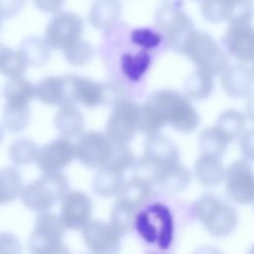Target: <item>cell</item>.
<instances>
[{
	"mask_svg": "<svg viewBox=\"0 0 254 254\" xmlns=\"http://www.w3.org/2000/svg\"><path fill=\"white\" fill-rule=\"evenodd\" d=\"M200 11L210 23L250 24L254 16L252 0H203Z\"/></svg>",
	"mask_w": 254,
	"mask_h": 254,
	"instance_id": "cell-8",
	"label": "cell"
},
{
	"mask_svg": "<svg viewBox=\"0 0 254 254\" xmlns=\"http://www.w3.org/2000/svg\"><path fill=\"white\" fill-rule=\"evenodd\" d=\"M239 149L243 158L254 161V128L246 129L239 137Z\"/></svg>",
	"mask_w": 254,
	"mask_h": 254,
	"instance_id": "cell-41",
	"label": "cell"
},
{
	"mask_svg": "<svg viewBox=\"0 0 254 254\" xmlns=\"http://www.w3.org/2000/svg\"><path fill=\"white\" fill-rule=\"evenodd\" d=\"M252 70H253V72H254V61H253V69H252Z\"/></svg>",
	"mask_w": 254,
	"mask_h": 254,
	"instance_id": "cell-49",
	"label": "cell"
},
{
	"mask_svg": "<svg viewBox=\"0 0 254 254\" xmlns=\"http://www.w3.org/2000/svg\"><path fill=\"white\" fill-rule=\"evenodd\" d=\"M22 252L20 241L11 233H0V254H19Z\"/></svg>",
	"mask_w": 254,
	"mask_h": 254,
	"instance_id": "cell-42",
	"label": "cell"
},
{
	"mask_svg": "<svg viewBox=\"0 0 254 254\" xmlns=\"http://www.w3.org/2000/svg\"><path fill=\"white\" fill-rule=\"evenodd\" d=\"M121 13L119 0H96L89 10L88 20L94 28L108 30L117 24Z\"/></svg>",
	"mask_w": 254,
	"mask_h": 254,
	"instance_id": "cell-21",
	"label": "cell"
},
{
	"mask_svg": "<svg viewBox=\"0 0 254 254\" xmlns=\"http://www.w3.org/2000/svg\"><path fill=\"white\" fill-rule=\"evenodd\" d=\"M191 181L190 171L181 163L168 168L160 177L157 186L168 192H181L185 190Z\"/></svg>",
	"mask_w": 254,
	"mask_h": 254,
	"instance_id": "cell-27",
	"label": "cell"
},
{
	"mask_svg": "<svg viewBox=\"0 0 254 254\" xmlns=\"http://www.w3.org/2000/svg\"><path fill=\"white\" fill-rule=\"evenodd\" d=\"M55 125L63 137H77L82 133L84 118L82 113L74 104L60 106L55 116Z\"/></svg>",
	"mask_w": 254,
	"mask_h": 254,
	"instance_id": "cell-23",
	"label": "cell"
},
{
	"mask_svg": "<svg viewBox=\"0 0 254 254\" xmlns=\"http://www.w3.org/2000/svg\"><path fill=\"white\" fill-rule=\"evenodd\" d=\"M147 101L157 110L166 124H170L180 132H192L199 124V116L190 98L178 90H157Z\"/></svg>",
	"mask_w": 254,
	"mask_h": 254,
	"instance_id": "cell-1",
	"label": "cell"
},
{
	"mask_svg": "<svg viewBox=\"0 0 254 254\" xmlns=\"http://www.w3.org/2000/svg\"><path fill=\"white\" fill-rule=\"evenodd\" d=\"M40 148L31 139L15 140L9 147V158L17 166H25L37 160Z\"/></svg>",
	"mask_w": 254,
	"mask_h": 254,
	"instance_id": "cell-33",
	"label": "cell"
},
{
	"mask_svg": "<svg viewBox=\"0 0 254 254\" xmlns=\"http://www.w3.org/2000/svg\"><path fill=\"white\" fill-rule=\"evenodd\" d=\"M126 184L122 173L99 169L92 180V189L96 194L102 197L119 195Z\"/></svg>",
	"mask_w": 254,
	"mask_h": 254,
	"instance_id": "cell-24",
	"label": "cell"
},
{
	"mask_svg": "<svg viewBox=\"0 0 254 254\" xmlns=\"http://www.w3.org/2000/svg\"><path fill=\"white\" fill-rule=\"evenodd\" d=\"M165 125L166 123L152 104L146 101L140 106L138 130L147 135H152L159 133Z\"/></svg>",
	"mask_w": 254,
	"mask_h": 254,
	"instance_id": "cell-38",
	"label": "cell"
},
{
	"mask_svg": "<svg viewBox=\"0 0 254 254\" xmlns=\"http://www.w3.org/2000/svg\"><path fill=\"white\" fill-rule=\"evenodd\" d=\"M182 54L196 67L212 76L221 74L229 65V59L207 33L194 30L184 44Z\"/></svg>",
	"mask_w": 254,
	"mask_h": 254,
	"instance_id": "cell-3",
	"label": "cell"
},
{
	"mask_svg": "<svg viewBox=\"0 0 254 254\" xmlns=\"http://www.w3.org/2000/svg\"><path fill=\"white\" fill-rule=\"evenodd\" d=\"M212 77V75L199 69L190 72L184 83L185 94L192 100L207 98L212 93L214 87Z\"/></svg>",
	"mask_w": 254,
	"mask_h": 254,
	"instance_id": "cell-26",
	"label": "cell"
},
{
	"mask_svg": "<svg viewBox=\"0 0 254 254\" xmlns=\"http://www.w3.org/2000/svg\"><path fill=\"white\" fill-rule=\"evenodd\" d=\"M19 50L25 56L29 65L41 66L50 60V47L45 38L29 36L22 40Z\"/></svg>",
	"mask_w": 254,
	"mask_h": 254,
	"instance_id": "cell-29",
	"label": "cell"
},
{
	"mask_svg": "<svg viewBox=\"0 0 254 254\" xmlns=\"http://www.w3.org/2000/svg\"><path fill=\"white\" fill-rule=\"evenodd\" d=\"M68 192V180L60 173H44L43 176L23 188L21 197L30 209L48 211Z\"/></svg>",
	"mask_w": 254,
	"mask_h": 254,
	"instance_id": "cell-5",
	"label": "cell"
},
{
	"mask_svg": "<svg viewBox=\"0 0 254 254\" xmlns=\"http://www.w3.org/2000/svg\"><path fill=\"white\" fill-rule=\"evenodd\" d=\"M9 50H10V49H9L7 46H5V45H3V44L0 43V64H1L3 58L5 57V55L7 54V52H8Z\"/></svg>",
	"mask_w": 254,
	"mask_h": 254,
	"instance_id": "cell-46",
	"label": "cell"
},
{
	"mask_svg": "<svg viewBox=\"0 0 254 254\" xmlns=\"http://www.w3.org/2000/svg\"><path fill=\"white\" fill-rule=\"evenodd\" d=\"M143 156L161 169V175L169 167L180 163L179 149L169 138L160 133L148 135Z\"/></svg>",
	"mask_w": 254,
	"mask_h": 254,
	"instance_id": "cell-17",
	"label": "cell"
},
{
	"mask_svg": "<svg viewBox=\"0 0 254 254\" xmlns=\"http://www.w3.org/2000/svg\"><path fill=\"white\" fill-rule=\"evenodd\" d=\"M66 77L70 98L74 104L80 103L86 107H95L104 104V83H99L88 77L75 74H68Z\"/></svg>",
	"mask_w": 254,
	"mask_h": 254,
	"instance_id": "cell-18",
	"label": "cell"
},
{
	"mask_svg": "<svg viewBox=\"0 0 254 254\" xmlns=\"http://www.w3.org/2000/svg\"><path fill=\"white\" fill-rule=\"evenodd\" d=\"M113 148V142L98 131L81 133L75 143V156L86 167L101 169L107 163Z\"/></svg>",
	"mask_w": 254,
	"mask_h": 254,
	"instance_id": "cell-11",
	"label": "cell"
},
{
	"mask_svg": "<svg viewBox=\"0 0 254 254\" xmlns=\"http://www.w3.org/2000/svg\"><path fill=\"white\" fill-rule=\"evenodd\" d=\"M232 141L216 125L204 128L198 136L200 153L221 157Z\"/></svg>",
	"mask_w": 254,
	"mask_h": 254,
	"instance_id": "cell-25",
	"label": "cell"
},
{
	"mask_svg": "<svg viewBox=\"0 0 254 254\" xmlns=\"http://www.w3.org/2000/svg\"><path fill=\"white\" fill-rule=\"evenodd\" d=\"M150 63V57L146 50L142 49L135 55H125L122 67L124 72L133 79H137L145 71Z\"/></svg>",
	"mask_w": 254,
	"mask_h": 254,
	"instance_id": "cell-39",
	"label": "cell"
},
{
	"mask_svg": "<svg viewBox=\"0 0 254 254\" xmlns=\"http://www.w3.org/2000/svg\"><path fill=\"white\" fill-rule=\"evenodd\" d=\"M35 6L42 12L57 14L64 3V0H33Z\"/></svg>",
	"mask_w": 254,
	"mask_h": 254,
	"instance_id": "cell-44",
	"label": "cell"
},
{
	"mask_svg": "<svg viewBox=\"0 0 254 254\" xmlns=\"http://www.w3.org/2000/svg\"><path fill=\"white\" fill-rule=\"evenodd\" d=\"M81 236L85 246L93 253L113 254L121 248V235L110 223L93 220L82 228Z\"/></svg>",
	"mask_w": 254,
	"mask_h": 254,
	"instance_id": "cell-12",
	"label": "cell"
},
{
	"mask_svg": "<svg viewBox=\"0 0 254 254\" xmlns=\"http://www.w3.org/2000/svg\"><path fill=\"white\" fill-rule=\"evenodd\" d=\"M225 192L239 204L254 202V170L245 158L234 161L225 171Z\"/></svg>",
	"mask_w": 254,
	"mask_h": 254,
	"instance_id": "cell-10",
	"label": "cell"
},
{
	"mask_svg": "<svg viewBox=\"0 0 254 254\" xmlns=\"http://www.w3.org/2000/svg\"><path fill=\"white\" fill-rule=\"evenodd\" d=\"M36 96V85L23 76L10 78L3 89V97L6 104L14 107L29 106Z\"/></svg>",
	"mask_w": 254,
	"mask_h": 254,
	"instance_id": "cell-22",
	"label": "cell"
},
{
	"mask_svg": "<svg viewBox=\"0 0 254 254\" xmlns=\"http://www.w3.org/2000/svg\"><path fill=\"white\" fill-rule=\"evenodd\" d=\"M192 215L214 237H224L234 231L238 213L229 203L212 193L203 194L192 204Z\"/></svg>",
	"mask_w": 254,
	"mask_h": 254,
	"instance_id": "cell-2",
	"label": "cell"
},
{
	"mask_svg": "<svg viewBox=\"0 0 254 254\" xmlns=\"http://www.w3.org/2000/svg\"><path fill=\"white\" fill-rule=\"evenodd\" d=\"M180 0L161 5L155 13V28L169 48L182 54L185 42L195 30Z\"/></svg>",
	"mask_w": 254,
	"mask_h": 254,
	"instance_id": "cell-4",
	"label": "cell"
},
{
	"mask_svg": "<svg viewBox=\"0 0 254 254\" xmlns=\"http://www.w3.org/2000/svg\"><path fill=\"white\" fill-rule=\"evenodd\" d=\"M220 75V86L226 95L241 99L253 93L254 72L245 64H229Z\"/></svg>",
	"mask_w": 254,
	"mask_h": 254,
	"instance_id": "cell-16",
	"label": "cell"
},
{
	"mask_svg": "<svg viewBox=\"0 0 254 254\" xmlns=\"http://www.w3.org/2000/svg\"><path fill=\"white\" fill-rule=\"evenodd\" d=\"M30 116L29 106L14 107L5 104L2 114L3 125L11 133H20L29 125Z\"/></svg>",
	"mask_w": 254,
	"mask_h": 254,
	"instance_id": "cell-34",
	"label": "cell"
},
{
	"mask_svg": "<svg viewBox=\"0 0 254 254\" xmlns=\"http://www.w3.org/2000/svg\"><path fill=\"white\" fill-rule=\"evenodd\" d=\"M92 201L81 191H68L62 199L61 218L68 229L82 228L90 221Z\"/></svg>",
	"mask_w": 254,
	"mask_h": 254,
	"instance_id": "cell-15",
	"label": "cell"
},
{
	"mask_svg": "<svg viewBox=\"0 0 254 254\" xmlns=\"http://www.w3.org/2000/svg\"><path fill=\"white\" fill-rule=\"evenodd\" d=\"M66 62L75 66L87 64L93 58L94 51L92 46L85 40L79 39L64 51Z\"/></svg>",
	"mask_w": 254,
	"mask_h": 254,
	"instance_id": "cell-37",
	"label": "cell"
},
{
	"mask_svg": "<svg viewBox=\"0 0 254 254\" xmlns=\"http://www.w3.org/2000/svg\"><path fill=\"white\" fill-rule=\"evenodd\" d=\"M83 29L84 23L79 15L60 11L49 22L45 32V40L50 49L64 51L81 39Z\"/></svg>",
	"mask_w": 254,
	"mask_h": 254,
	"instance_id": "cell-9",
	"label": "cell"
},
{
	"mask_svg": "<svg viewBox=\"0 0 254 254\" xmlns=\"http://www.w3.org/2000/svg\"><path fill=\"white\" fill-rule=\"evenodd\" d=\"M134 162V154L127 144L113 143L111 155L105 166L101 169L123 174L124 171L133 166Z\"/></svg>",
	"mask_w": 254,
	"mask_h": 254,
	"instance_id": "cell-35",
	"label": "cell"
},
{
	"mask_svg": "<svg viewBox=\"0 0 254 254\" xmlns=\"http://www.w3.org/2000/svg\"><path fill=\"white\" fill-rule=\"evenodd\" d=\"M194 1H200V2H201V1H203V0H194Z\"/></svg>",
	"mask_w": 254,
	"mask_h": 254,
	"instance_id": "cell-50",
	"label": "cell"
},
{
	"mask_svg": "<svg viewBox=\"0 0 254 254\" xmlns=\"http://www.w3.org/2000/svg\"><path fill=\"white\" fill-rule=\"evenodd\" d=\"M1 27H2V19H0V30H1Z\"/></svg>",
	"mask_w": 254,
	"mask_h": 254,
	"instance_id": "cell-48",
	"label": "cell"
},
{
	"mask_svg": "<svg viewBox=\"0 0 254 254\" xmlns=\"http://www.w3.org/2000/svg\"><path fill=\"white\" fill-rule=\"evenodd\" d=\"M246 116L254 123V93L247 97V101L245 104Z\"/></svg>",
	"mask_w": 254,
	"mask_h": 254,
	"instance_id": "cell-45",
	"label": "cell"
},
{
	"mask_svg": "<svg viewBox=\"0 0 254 254\" xmlns=\"http://www.w3.org/2000/svg\"><path fill=\"white\" fill-rule=\"evenodd\" d=\"M26 0H0V19L16 16L25 6Z\"/></svg>",
	"mask_w": 254,
	"mask_h": 254,
	"instance_id": "cell-43",
	"label": "cell"
},
{
	"mask_svg": "<svg viewBox=\"0 0 254 254\" xmlns=\"http://www.w3.org/2000/svg\"><path fill=\"white\" fill-rule=\"evenodd\" d=\"M140 105L130 98H122L114 104L107 120L105 134L111 142L127 144L138 131Z\"/></svg>",
	"mask_w": 254,
	"mask_h": 254,
	"instance_id": "cell-7",
	"label": "cell"
},
{
	"mask_svg": "<svg viewBox=\"0 0 254 254\" xmlns=\"http://www.w3.org/2000/svg\"><path fill=\"white\" fill-rule=\"evenodd\" d=\"M23 188L22 177L15 168L0 169V205L16 199L21 195Z\"/></svg>",
	"mask_w": 254,
	"mask_h": 254,
	"instance_id": "cell-30",
	"label": "cell"
},
{
	"mask_svg": "<svg viewBox=\"0 0 254 254\" xmlns=\"http://www.w3.org/2000/svg\"><path fill=\"white\" fill-rule=\"evenodd\" d=\"M75 157V145L69 138L64 137L41 148L36 161L43 173H55L68 166Z\"/></svg>",
	"mask_w": 254,
	"mask_h": 254,
	"instance_id": "cell-14",
	"label": "cell"
},
{
	"mask_svg": "<svg viewBox=\"0 0 254 254\" xmlns=\"http://www.w3.org/2000/svg\"><path fill=\"white\" fill-rule=\"evenodd\" d=\"M65 228L61 216L49 211L40 212L29 238L30 250L35 254L68 252L63 243Z\"/></svg>",
	"mask_w": 254,
	"mask_h": 254,
	"instance_id": "cell-6",
	"label": "cell"
},
{
	"mask_svg": "<svg viewBox=\"0 0 254 254\" xmlns=\"http://www.w3.org/2000/svg\"><path fill=\"white\" fill-rule=\"evenodd\" d=\"M36 97L47 105L74 104L70 98L66 75L47 76L36 84Z\"/></svg>",
	"mask_w": 254,
	"mask_h": 254,
	"instance_id": "cell-19",
	"label": "cell"
},
{
	"mask_svg": "<svg viewBox=\"0 0 254 254\" xmlns=\"http://www.w3.org/2000/svg\"><path fill=\"white\" fill-rule=\"evenodd\" d=\"M222 44L228 56L238 63L254 61V28L250 24H233L227 28Z\"/></svg>",
	"mask_w": 254,
	"mask_h": 254,
	"instance_id": "cell-13",
	"label": "cell"
},
{
	"mask_svg": "<svg viewBox=\"0 0 254 254\" xmlns=\"http://www.w3.org/2000/svg\"><path fill=\"white\" fill-rule=\"evenodd\" d=\"M29 64L20 50H9L0 64V73L8 78L23 76Z\"/></svg>",
	"mask_w": 254,
	"mask_h": 254,
	"instance_id": "cell-36",
	"label": "cell"
},
{
	"mask_svg": "<svg viewBox=\"0 0 254 254\" xmlns=\"http://www.w3.org/2000/svg\"><path fill=\"white\" fill-rule=\"evenodd\" d=\"M165 1H167V0H165Z\"/></svg>",
	"mask_w": 254,
	"mask_h": 254,
	"instance_id": "cell-51",
	"label": "cell"
},
{
	"mask_svg": "<svg viewBox=\"0 0 254 254\" xmlns=\"http://www.w3.org/2000/svg\"><path fill=\"white\" fill-rule=\"evenodd\" d=\"M130 39L134 45L141 49L149 50L158 47L161 44L163 37L156 28H137L131 31Z\"/></svg>",
	"mask_w": 254,
	"mask_h": 254,
	"instance_id": "cell-40",
	"label": "cell"
},
{
	"mask_svg": "<svg viewBox=\"0 0 254 254\" xmlns=\"http://www.w3.org/2000/svg\"><path fill=\"white\" fill-rule=\"evenodd\" d=\"M3 137H4V129H3V127L0 125V144H1L2 140H3Z\"/></svg>",
	"mask_w": 254,
	"mask_h": 254,
	"instance_id": "cell-47",
	"label": "cell"
},
{
	"mask_svg": "<svg viewBox=\"0 0 254 254\" xmlns=\"http://www.w3.org/2000/svg\"><path fill=\"white\" fill-rule=\"evenodd\" d=\"M225 169L219 157L200 153L193 165V175L204 187H215L225 178Z\"/></svg>",
	"mask_w": 254,
	"mask_h": 254,
	"instance_id": "cell-20",
	"label": "cell"
},
{
	"mask_svg": "<svg viewBox=\"0 0 254 254\" xmlns=\"http://www.w3.org/2000/svg\"><path fill=\"white\" fill-rule=\"evenodd\" d=\"M137 209L121 198L113 204L110 215V224L121 235L129 233L135 224Z\"/></svg>",
	"mask_w": 254,
	"mask_h": 254,
	"instance_id": "cell-31",
	"label": "cell"
},
{
	"mask_svg": "<svg viewBox=\"0 0 254 254\" xmlns=\"http://www.w3.org/2000/svg\"><path fill=\"white\" fill-rule=\"evenodd\" d=\"M215 125L225 133L231 141L238 139L247 126V116L236 109H227L217 117Z\"/></svg>",
	"mask_w": 254,
	"mask_h": 254,
	"instance_id": "cell-32",
	"label": "cell"
},
{
	"mask_svg": "<svg viewBox=\"0 0 254 254\" xmlns=\"http://www.w3.org/2000/svg\"><path fill=\"white\" fill-rule=\"evenodd\" d=\"M152 191L153 185L142 179L133 177L132 180L126 182L118 197L138 210L149 200Z\"/></svg>",
	"mask_w": 254,
	"mask_h": 254,
	"instance_id": "cell-28",
	"label": "cell"
}]
</instances>
